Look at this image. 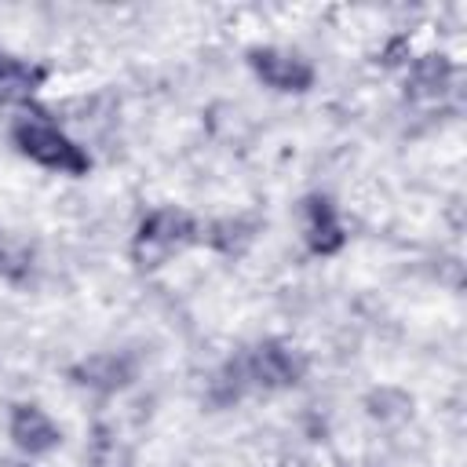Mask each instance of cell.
Returning a JSON list of instances; mask_svg holds the SVG:
<instances>
[{
	"mask_svg": "<svg viewBox=\"0 0 467 467\" xmlns=\"http://www.w3.org/2000/svg\"><path fill=\"white\" fill-rule=\"evenodd\" d=\"M15 146L36 161L40 168H51V171H62V175H84L88 171V153L47 117L40 113H29L15 124Z\"/></svg>",
	"mask_w": 467,
	"mask_h": 467,
	"instance_id": "cell-1",
	"label": "cell"
},
{
	"mask_svg": "<svg viewBox=\"0 0 467 467\" xmlns=\"http://www.w3.org/2000/svg\"><path fill=\"white\" fill-rule=\"evenodd\" d=\"M193 237V219L175 208V204H164V208H153L142 223H139V234H135V263L139 266H161L168 263L171 252H179L186 241Z\"/></svg>",
	"mask_w": 467,
	"mask_h": 467,
	"instance_id": "cell-2",
	"label": "cell"
},
{
	"mask_svg": "<svg viewBox=\"0 0 467 467\" xmlns=\"http://www.w3.org/2000/svg\"><path fill=\"white\" fill-rule=\"evenodd\" d=\"M299 376H303V354L288 343H263L234 368L237 387H263V390L292 387Z\"/></svg>",
	"mask_w": 467,
	"mask_h": 467,
	"instance_id": "cell-3",
	"label": "cell"
},
{
	"mask_svg": "<svg viewBox=\"0 0 467 467\" xmlns=\"http://www.w3.org/2000/svg\"><path fill=\"white\" fill-rule=\"evenodd\" d=\"M252 69L274 91H306L314 84V66L303 55L285 51V47H259V51H252Z\"/></svg>",
	"mask_w": 467,
	"mask_h": 467,
	"instance_id": "cell-4",
	"label": "cell"
},
{
	"mask_svg": "<svg viewBox=\"0 0 467 467\" xmlns=\"http://www.w3.org/2000/svg\"><path fill=\"white\" fill-rule=\"evenodd\" d=\"M7 434H11V441H15L22 452H29V456H44V452H51V449L58 445V427H55V420H51L44 409H36V405H18V409L11 412Z\"/></svg>",
	"mask_w": 467,
	"mask_h": 467,
	"instance_id": "cell-5",
	"label": "cell"
},
{
	"mask_svg": "<svg viewBox=\"0 0 467 467\" xmlns=\"http://www.w3.org/2000/svg\"><path fill=\"white\" fill-rule=\"evenodd\" d=\"M303 215H306V223H303V234H306V244H310V252H317V255H332V252H339V248H343L347 234H343L339 212H336V208H332L325 197H314V201H306Z\"/></svg>",
	"mask_w": 467,
	"mask_h": 467,
	"instance_id": "cell-6",
	"label": "cell"
},
{
	"mask_svg": "<svg viewBox=\"0 0 467 467\" xmlns=\"http://www.w3.org/2000/svg\"><path fill=\"white\" fill-rule=\"evenodd\" d=\"M405 88L412 99L427 102V99H438L452 88V62L441 55V51H431V55H420L409 62V73H405Z\"/></svg>",
	"mask_w": 467,
	"mask_h": 467,
	"instance_id": "cell-7",
	"label": "cell"
},
{
	"mask_svg": "<svg viewBox=\"0 0 467 467\" xmlns=\"http://www.w3.org/2000/svg\"><path fill=\"white\" fill-rule=\"evenodd\" d=\"M131 372H135V365H131L124 354H117V350H99V354H88V358H84V361L73 368L77 383L95 387V390H120V387L131 379Z\"/></svg>",
	"mask_w": 467,
	"mask_h": 467,
	"instance_id": "cell-8",
	"label": "cell"
},
{
	"mask_svg": "<svg viewBox=\"0 0 467 467\" xmlns=\"http://www.w3.org/2000/svg\"><path fill=\"white\" fill-rule=\"evenodd\" d=\"M44 84V69L22 55L0 51V102H26Z\"/></svg>",
	"mask_w": 467,
	"mask_h": 467,
	"instance_id": "cell-9",
	"label": "cell"
},
{
	"mask_svg": "<svg viewBox=\"0 0 467 467\" xmlns=\"http://www.w3.org/2000/svg\"><path fill=\"white\" fill-rule=\"evenodd\" d=\"M29 274V248L11 237V234H0V277L4 281H18Z\"/></svg>",
	"mask_w": 467,
	"mask_h": 467,
	"instance_id": "cell-10",
	"label": "cell"
}]
</instances>
